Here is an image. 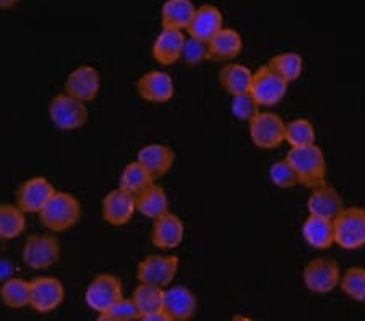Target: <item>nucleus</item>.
<instances>
[{
	"instance_id": "9d476101",
	"label": "nucleus",
	"mask_w": 365,
	"mask_h": 321,
	"mask_svg": "<svg viewBox=\"0 0 365 321\" xmlns=\"http://www.w3.org/2000/svg\"><path fill=\"white\" fill-rule=\"evenodd\" d=\"M180 261L175 255H148L138 263L137 279L138 283L169 288L179 273Z\"/></svg>"
},
{
	"instance_id": "473e14b6",
	"label": "nucleus",
	"mask_w": 365,
	"mask_h": 321,
	"mask_svg": "<svg viewBox=\"0 0 365 321\" xmlns=\"http://www.w3.org/2000/svg\"><path fill=\"white\" fill-rule=\"evenodd\" d=\"M339 288L354 302H365V268L352 266L341 274Z\"/></svg>"
},
{
	"instance_id": "4468645a",
	"label": "nucleus",
	"mask_w": 365,
	"mask_h": 321,
	"mask_svg": "<svg viewBox=\"0 0 365 321\" xmlns=\"http://www.w3.org/2000/svg\"><path fill=\"white\" fill-rule=\"evenodd\" d=\"M137 93L145 102L166 104L175 95L174 78L163 70H150L138 78Z\"/></svg>"
},
{
	"instance_id": "7ed1b4c3",
	"label": "nucleus",
	"mask_w": 365,
	"mask_h": 321,
	"mask_svg": "<svg viewBox=\"0 0 365 321\" xmlns=\"http://www.w3.org/2000/svg\"><path fill=\"white\" fill-rule=\"evenodd\" d=\"M62 255V245L56 233H33L21 248V261L33 271H46L57 265Z\"/></svg>"
},
{
	"instance_id": "cd10ccee",
	"label": "nucleus",
	"mask_w": 365,
	"mask_h": 321,
	"mask_svg": "<svg viewBox=\"0 0 365 321\" xmlns=\"http://www.w3.org/2000/svg\"><path fill=\"white\" fill-rule=\"evenodd\" d=\"M130 299L133 300L135 307L140 313V320H143L150 315L160 312L164 308V289L158 285L138 283L137 288L133 289Z\"/></svg>"
},
{
	"instance_id": "9b49d317",
	"label": "nucleus",
	"mask_w": 365,
	"mask_h": 321,
	"mask_svg": "<svg viewBox=\"0 0 365 321\" xmlns=\"http://www.w3.org/2000/svg\"><path fill=\"white\" fill-rule=\"evenodd\" d=\"M286 124L278 114L258 112L249 122V135L258 149L272 151L284 143Z\"/></svg>"
},
{
	"instance_id": "7c9ffc66",
	"label": "nucleus",
	"mask_w": 365,
	"mask_h": 321,
	"mask_svg": "<svg viewBox=\"0 0 365 321\" xmlns=\"http://www.w3.org/2000/svg\"><path fill=\"white\" fill-rule=\"evenodd\" d=\"M267 65L291 85L297 81L304 72V58L297 52H281L269 58Z\"/></svg>"
},
{
	"instance_id": "f8f14e48",
	"label": "nucleus",
	"mask_w": 365,
	"mask_h": 321,
	"mask_svg": "<svg viewBox=\"0 0 365 321\" xmlns=\"http://www.w3.org/2000/svg\"><path fill=\"white\" fill-rule=\"evenodd\" d=\"M56 194V186L44 175H34L23 182L16 190V204L26 214H39L51 196Z\"/></svg>"
},
{
	"instance_id": "bb28decb",
	"label": "nucleus",
	"mask_w": 365,
	"mask_h": 321,
	"mask_svg": "<svg viewBox=\"0 0 365 321\" xmlns=\"http://www.w3.org/2000/svg\"><path fill=\"white\" fill-rule=\"evenodd\" d=\"M26 213L11 203H0V241H15L26 231Z\"/></svg>"
},
{
	"instance_id": "2f4dec72",
	"label": "nucleus",
	"mask_w": 365,
	"mask_h": 321,
	"mask_svg": "<svg viewBox=\"0 0 365 321\" xmlns=\"http://www.w3.org/2000/svg\"><path fill=\"white\" fill-rule=\"evenodd\" d=\"M317 130L309 119H294L287 122L284 128V143L291 148H304L315 144Z\"/></svg>"
},
{
	"instance_id": "6ab92c4d",
	"label": "nucleus",
	"mask_w": 365,
	"mask_h": 321,
	"mask_svg": "<svg viewBox=\"0 0 365 321\" xmlns=\"http://www.w3.org/2000/svg\"><path fill=\"white\" fill-rule=\"evenodd\" d=\"M185 38L187 36L184 31L163 28L151 48V54L155 57V60L164 67L178 63L182 58V49H184Z\"/></svg>"
},
{
	"instance_id": "423d86ee",
	"label": "nucleus",
	"mask_w": 365,
	"mask_h": 321,
	"mask_svg": "<svg viewBox=\"0 0 365 321\" xmlns=\"http://www.w3.org/2000/svg\"><path fill=\"white\" fill-rule=\"evenodd\" d=\"M66 302V285L54 276H38L29 281V308L41 315L56 312Z\"/></svg>"
},
{
	"instance_id": "4be33fe9",
	"label": "nucleus",
	"mask_w": 365,
	"mask_h": 321,
	"mask_svg": "<svg viewBox=\"0 0 365 321\" xmlns=\"http://www.w3.org/2000/svg\"><path fill=\"white\" fill-rule=\"evenodd\" d=\"M222 21H225V16H222L220 9L215 7V5H202L195 10V15H193L190 25L187 28V33L188 36L208 43L221 28H225Z\"/></svg>"
},
{
	"instance_id": "b1692460",
	"label": "nucleus",
	"mask_w": 365,
	"mask_h": 321,
	"mask_svg": "<svg viewBox=\"0 0 365 321\" xmlns=\"http://www.w3.org/2000/svg\"><path fill=\"white\" fill-rule=\"evenodd\" d=\"M252 78H253L252 70L249 67L242 65V63H235V62L225 63L222 68L220 70V75H217V81H220L221 88L231 96L249 93L252 86Z\"/></svg>"
},
{
	"instance_id": "f3484780",
	"label": "nucleus",
	"mask_w": 365,
	"mask_h": 321,
	"mask_svg": "<svg viewBox=\"0 0 365 321\" xmlns=\"http://www.w3.org/2000/svg\"><path fill=\"white\" fill-rule=\"evenodd\" d=\"M164 310L170 321H187L197 315L198 302L187 285H169L164 289Z\"/></svg>"
},
{
	"instance_id": "dca6fc26",
	"label": "nucleus",
	"mask_w": 365,
	"mask_h": 321,
	"mask_svg": "<svg viewBox=\"0 0 365 321\" xmlns=\"http://www.w3.org/2000/svg\"><path fill=\"white\" fill-rule=\"evenodd\" d=\"M185 226L178 214L164 213L160 218L153 219L151 242L160 250H174L184 242Z\"/></svg>"
},
{
	"instance_id": "393cba45",
	"label": "nucleus",
	"mask_w": 365,
	"mask_h": 321,
	"mask_svg": "<svg viewBox=\"0 0 365 321\" xmlns=\"http://www.w3.org/2000/svg\"><path fill=\"white\" fill-rule=\"evenodd\" d=\"M197 7L192 0H166L161 7L163 28L187 31Z\"/></svg>"
},
{
	"instance_id": "a211bd4d",
	"label": "nucleus",
	"mask_w": 365,
	"mask_h": 321,
	"mask_svg": "<svg viewBox=\"0 0 365 321\" xmlns=\"http://www.w3.org/2000/svg\"><path fill=\"white\" fill-rule=\"evenodd\" d=\"M137 161L153 175V179L158 180L173 169L175 153L168 144L150 143L138 151Z\"/></svg>"
},
{
	"instance_id": "c756f323",
	"label": "nucleus",
	"mask_w": 365,
	"mask_h": 321,
	"mask_svg": "<svg viewBox=\"0 0 365 321\" xmlns=\"http://www.w3.org/2000/svg\"><path fill=\"white\" fill-rule=\"evenodd\" d=\"M155 182L156 180L153 179V175L135 159L133 162H128V164L123 167L119 180V189L125 190L127 194H130L133 196H137Z\"/></svg>"
},
{
	"instance_id": "aec40b11",
	"label": "nucleus",
	"mask_w": 365,
	"mask_h": 321,
	"mask_svg": "<svg viewBox=\"0 0 365 321\" xmlns=\"http://www.w3.org/2000/svg\"><path fill=\"white\" fill-rule=\"evenodd\" d=\"M244 41L239 31L232 28H221L213 38L208 41V56L213 62H232L242 52Z\"/></svg>"
},
{
	"instance_id": "20e7f679",
	"label": "nucleus",
	"mask_w": 365,
	"mask_h": 321,
	"mask_svg": "<svg viewBox=\"0 0 365 321\" xmlns=\"http://www.w3.org/2000/svg\"><path fill=\"white\" fill-rule=\"evenodd\" d=\"M47 114H49L52 125L61 132L80 130V128L86 125L88 119H90L88 104L67 95L66 91L58 93V95L51 99Z\"/></svg>"
},
{
	"instance_id": "412c9836",
	"label": "nucleus",
	"mask_w": 365,
	"mask_h": 321,
	"mask_svg": "<svg viewBox=\"0 0 365 321\" xmlns=\"http://www.w3.org/2000/svg\"><path fill=\"white\" fill-rule=\"evenodd\" d=\"M344 208V200L334 186L323 184L312 190L307 200L309 214L320 216V218L334 219Z\"/></svg>"
},
{
	"instance_id": "e433bc0d",
	"label": "nucleus",
	"mask_w": 365,
	"mask_h": 321,
	"mask_svg": "<svg viewBox=\"0 0 365 321\" xmlns=\"http://www.w3.org/2000/svg\"><path fill=\"white\" fill-rule=\"evenodd\" d=\"M231 112L240 122H250L253 117L260 112V104L255 101V98L250 95V91L242 93V95L232 96Z\"/></svg>"
},
{
	"instance_id": "c9c22d12",
	"label": "nucleus",
	"mask_w": 365,
	"mask_h": 321,
	"mask_svg": "<svg viewBox=\"0 0 365 321\" xmlns=\"http://www.w3.org/2000/svg\"><path fill=\"white\" fill-rule=\"evenodd\" d=\"M182 60L190 67H198L203 62L210 60L208 56V43L202 39L188 36L185 38L184 49H182Z\"/></svg>"
},
{
	"instance_id": "72a5a7b5",
	"label": "nucleus",
	"mask_w": 365,
	"mask_h": 321,
	"mask_svg": "<svg viewBox=\"0 0 365 321\" xmlns=\"http://www.w3.org/2000/svg\"><path fill=\"white\" fill-rule=\"evenodd\" d=\"M269 180H272V184L274 186H278L281 190H289L299 185L297 174L287 159L276 161L274 164L269 167Z\"/></svg>"
},
{
	"instance_id": "4c0bfd02",
	"label": "nucleus",
	"mask_w": 365,
	"mask_h": 321,
	"mask_svg": "<svg viewBox=\"0 0 365 321\" xmlns=\"http://www.w3.org/2000/svg\"><path fill=\"white\" fill-rule=\"evenodd\" d=\"M21 0H0V10H10L15 9Z\"/></svg>"
},
{
	"instance_id": "39448f33",
	"label": "nucleus",
	"mask_w": 365,
	"mask_h": 321,
	"mask_svg": "<svg viewBox=\"0 0 365 321\" xmlns=\"http://www.w3.org/2000/svg\"><path fill=\"white\" fill-rule=\"evenodd\" d=\"M334 243L343 250H359L365 247V208H343L333 219Z\"/></svg>"
},
{
	"instance_id": "a878e982",
	"label": "nucleus",
	"mask_w": 365,
	"mask_h": 321,
	"mask_svg": "<svg viewBox=\"0 0 365 321\" xmlns=\"http://www.w3.org/2000/svg\"><path fill=\"white\" fill-rule=\"evenodd\" d=\"M135 200H137V213L151 221L169 211V196L166 190L156 182L135 196Z\"/></svg>"
},
{
	"instance_id": "ddd939ff",
	"label": "nucleus",
	"mask_w": 365,
	"mask_h": 321,
	"mask_svg": "<svg viewBox=\"0 0 365 321\" xmlns=\"http://www.w3.org/2000/svg\"><path fill=\"white\" fill-rule=\"evenodd\" d=\"M63 91L83 102H93L101 91V73L93 65L73 68L63 81Z\"/></svg>"
},
{
	"instance_id": "f257e3e1",
	"label": "nucleus",
	"mask_w": 365,
	"mask_h": 321,
	"mask_svg": "<svg viewBox=\"0 0 365 321\" xmlns=\"http://www.w3.org/2000/svg\"><path fill=\"white\" fill-rule=\"evenodd\" d=\"M81 214H83V208L78 198L70 191L56 190V194L39 211L38 218L49 232L63 233L72 231L80 223Z\"/></svg>"
},
{
	"instance_id": "c85d7f7f",
	"label": "nucleus",
	"mask_w": 365,
	"mask_h": 321,
	"mask_svg": "<svg viewBox=\"0 0 365 321\" xmlns=\"http://www.w3.org/2000/svg\"><path fill=\"white\" fill-rule=\"evenodd\" d=\"M0 300L10 310H23L29 307V281L19 276L5 279L0 285Z\"/></svg>"
},
{
	"instance_id": "1a4fd4ad",
	"label": "nucleus",
	"mask_w": 365,
	"mask_h": 321,
	"mask_svg": "<svg viewBox=\"0 0 365 321\" xmlns=\"http://www.w3.org/2000/svg\"><path fill=\"white\" fill-rule=\"evenodd\" d=\"M302 279L305 288L314 294H329L339 285L341 266L328 256H317L305 265Z\"/></svg>"
},
{
	"instance_id": "2eb2a0df",
	"label": "nucleus",
	"mask_w": 365,
	"mask_h": 321,
	"mask_svg": "<svg viewBox=\"0 0 365 321\" xmlns=\"http://www.w3.org/2000/svg\"><path fill=\"white\" fill-rule=\"evenodd\" d=\"M135 213H137V200L125 190L114 189L103 198L101 214L109 226H125L133 219Z\"/></svg>"
},
{
	"instance_id": "6e6552de",
	"label": "nucleus",
	"mask_w": 365,
	"mask_h": 321,
	"mask_svg": "<svg viewBox=\"0 0 365 321\" xmlns=\"http://www.w3.org/2000/svg\"><path fill=\"white\" fill-rule=\"evenodd\" d=\"M289 83L269 68L267 63L253 72L250 95L260 104V107H273L286 98Z\"/></svg>"
},
{
	"instance_id": "5701e85b",
	"label": "nucleus",
	"mask_w": 365,
	"mask_h": 321,
	"mask_svg": "<svg viewBox=\"0 0 365 321\" xmlns=\"http://www.w3.org/2000/svg\"><path fill=\"white\" fill-rule=\"evenodd\" d=\"M302 237L309 247L315 250H328L334 245L333 219L310 214L302 224Z\"/></svg>"
},
{
	"instance_id": "f704fd0d",
	"label": "nucleus",
	"mask_w": 365,
	"mask_h": 321,
	"mask_svg": "<svg viewBox=\"0 0 365 321\" xmlns=\"http://www.w3.org/2000/svg\"><path fill=\"white\" fill-rule=\"evenodd\" d=\"M98 320L101 321H135L140 320V313L135 307L132 299H125L122 297L120 300H117L114 305H110L108 310L99 313Z\"/></svg>"
},
{
	"instance_id": "0eeeda50",
	"label": "nucleus",
	"mask_w": 365,
	"mask_h": 321,
	"mask_svg": "<svg viewBox=\"0 0 365 321\" xmlns=\"http://www.w3.org/2000/svg\"><path fill=\"white\" fill-rule=\"evenodd\" d=\"M123 297V284L120 278L110 273H101L94 276L85 290V303L96 315L108 310Z\"/></svg>"
},
{
	"instance_id": "f03ea898",
	"label": "nucleus",
	"mask_w": 365,
	"mask_h": 321,
	"mask_svg": "<svg viewBox=\"0 0 365 321\" xmlns=\"http://www.w3.org/2000/svg\"><path fill=\"white\" fill-rule=\"evenodd\" d=\"M286 159L291 162L297 174V180L302 186L314 190L327 184V159L320 146L310 144L304 148H291Z\"/></svg>"
}]
</instances>
